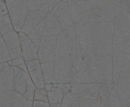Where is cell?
<instances>
[{
	"instance_id": "1",
	"label": "cell",
	"mask_w": 130,
	"mask_h": 107,
	"mask_svg": "<svg viewBox=\"0 0 130 107\" xmlns=\"http://www.w3.org/2000/svg\"><path fill=\"white\" fill-rule=\"evenodd\" d=\"M113 37L87 44L81 64L76 66V76L72 83L112 84Z\"/></svg>"
},
{
	"instance_id": "2",
	"label": "cell",
	"mask_w": 130,
	"mask_h": 107,
	"mask_svg": "<svg viewBox=\"0 0 130 107\" xmlns=\"http://www.w3.org/2000/svg\"><path fill=\"white\" fill-rule=\"evenodd\" d=\"M71 90L64 96L62 107H106L112 91V84H70Z\"/></svg>"
},
{
	"instance_id": "3",
	"label": "cell",
	"mask_w": 130,
	"mask_h": 107,
	"mask_svg": "<svg viewBox=\"0 0 130 107\" xmlns=\"http://www.w3.org/2000/svg\"><path fill=\"white\" fill-rule=\"evenodd\" d=\"M76 76V70L70 55H55L52 84H71Z\"/></svg>"
},
{
	"instance_id": "4",
	"label": "cell",
	"mask_w": 130,
	"mask_h": 107,
	"mask_svg": "<svg viewBox=\"0 0 130 107\" xmlns=\"http://www.w3.org/2000/svg\"><path fill=\"white\" fill-rule=\"evenodd\" d=\"M14 81L13 91L22 95L28 100L33 101L34 91L36 89L29 74L20 69L13 66Z\"/></svg>"
},
{
	"instance_id": "5",
	"label": "cell",
	"mask_w": 130,
	"mask_h": 107,
	"mask_svg": "<svg viewBox=\"0 0 130 107\" xmlns=\"http://www.w3.org/2000/svg\"><path fill=\"white\" fill-rule=\"evenodd\" d=\"M8 15L14 30L20 32L24 25L27 13V1H6Z\"/></svg>"
},
{
	"instance_id": "6",
	"label": "cell",
	"mask_w": 130,
	"mask_h": 107,
	"mask_svg": "<svg viewBox=\"0 0 130 107\" xmlns=\"http://www.w3.org/2000/svg\"><path fill=\"white\" fill-rule=\"evenodd\" d=\"M120 1H89L91 10L103 22H114L116 6Z\"/></svg>"
},
{
	"instance_id": "7",
	"label": "cell",
	"mask_w": 130,
	"mask_h": 107,
	"mask_svg": "<svg viewBox=\"0 0 130 107\" xmlns=\"http://www.w3.org/2000/svg\"><path fill=\"white\" fill-rule=\"evenodd\" d=\"M57 36H43L41 39L38 58L40 63L54 60Z\"/></svg>"
},
{
	"instance_id": "8",
	"label": "cell",
	"mask_w": 130,
	"mask_h": 107,
	"mask_svg": "<svg viewBox=\"0 0 130 107\" xmlns=\"http://www.w3.org/2000/svg\"><path fill=\"white\" fill-rule=\"evenodd\" d=\"M11 60L23 57L20 38L15 30L8 32L2 35Z\"/></svg>"
},
{
	"instance_id": "9",
	"label": "cell",
	"mask_w": 130,
	"mask_h": 107,
	"mask_svg": "<svg viewBox=\"0 0 130 107\" xmlns=\"http://www.w3.org/2000/svg\"><path fill=\"white\" fill-rule=\"evenodd\" d=\"M20 41L22 56L25 61L38 59V49L27 35L23 33H18Z\"/></svg>"
},
{
	"instance_id": "10",
	"label": "cell",
	"mask_w": 130,
	"mask_h": 107,
	"mask_svg": "<svg viewBox=\"0 0 130 107\" xmlns=\"http://www.w3.org/2000/svg\"><path fill=\"white\" fill-rule=\"evenodd\" d=\"M25 62L28 74L36 88L45 89V82L39 60L36 59Z\"/></svg>"
},
{
	"instance_id": "11",
	"label": "cell",
	"mask_w": 130,
	"mask_h": 107,
	"mask_svg": "<svg viewBox=\"0 0 130 107\" xmlns=\"http://www.w3.org/2000/svg\"><path fill=\"white\" fill-rule=\"evenodd\" d=\"M113 70L112 85H115L119 77L125 74L130 73V60L113 54Z\"/></svg>"
},
{
	"instance_id": "12",
	"label": "cell",
	"mask_w": 130,
	"mask_h": 107,
	"mask_svg": "<svg viewBox=\"0 0 130 107\" xmlns=\"http://www.w3.org/2000/svg\"><path fill=\"white\" fill-rule=\"evenodd\" d=\"M46 15L40 10L28 11L25 23L20 32L28 35L33 29L45 17Z\"/></svg>"
},
{
	"instance_id": "13",
	"label": "cell",
	"mask_w": 130,
	"mask_h": 107,
	"mask_svg": "<svg viewBox=\"0 0 130 107\" xmlns=\"http://www.w3.org/2000/svg\"><path fill=\"white\" fill-rule=\"evenodd\" d=\"M130 41L118 36L113 35V54L130 60Z\"/></svg>"
},
{
	"instance_id": "14",
	"label": "cell",
	"mask_w": 130,
	"mask_h": 107,
	"mask_svg": "<svg viewBox=\"0 0 130 107\" xmlns=\"http://www.w3.org/2000/svg\"><path fill=\"white\" fill-rule=\"evenodd\" d=\"M62 31L57 18L52 12L48 13L45 17L43 36H57Z\"/></svg>"
},
{
	"instance_id": "15",
	"label": "cell",
	"mask_w": 130,
	"mask_h": 107,
	"mask_svg": "<svg viewBox=\"0 0 130 107\" xmlns=\"http://www.w3.org/2000/svg\"><path fill=\"white\" fill-rule=\"evenodd\" d=\"M69 11L73 20V23L79 22L87 23L89 22L90 11L86 12L81 7L72 1H68Z\"/></svg>"
},
{
	"instance_id": "16",
	"label": "cell",
	"mask_w": 130,
	"mask_h": 107,
	"mask_svg": "<svg viewBox=\"0 0 130 107\" xmlns=\"http://www.w3.org/2000/svg\"><path fill=\"white\" fill-rule=\"evenodd\" d=\"M86 41L87 44L101 41L100 23L88 22L84 25Z\"/></svg>"
},
{
	"instance_id": "17",
	"label": "cell",
	"mask_w": 130,
	"mask_h": 107,
	"mask_svg": "<svg viewBox=\"0 0 130 107\" xmlns=\"http://www.w3.org/2000/svg\"><path fill=\"white\" fill-rule=\"evenodd\" d=\"M63 33L67 40L69 46L71 49V53L70 55L73 64L75 68L76 64V40L75 34L74 26L71 27L63 30Z\"/></svg>"
},
{
	"instance_id": "18",
	"label": "cell",
	"mask_w": 130,
	"mask_h": 107,
	"mask_svg": "<svg viewBox=\"0 0 130 107\" xmlns=\"http://www.w3.org/2000/svg\"><path fill=\"white\" fill-rule=\"evenodd\" d=\"M85 23L79 22L74 23L76 40V48L79 49H85L87 44L86 41L84 25Z\"/></svg>"
},
{
	"instance_id": "19",
	"label": "cell",
	"mask_w": 130,
	"mask_h": 107,
	"mask_svg": "<svg viewBox=\"0 0 130 107\" xmlns=\"http://www.w3.org/2000/svg\"><path fill=\"white\" fill-rule=\"evenodd\" d=\"M130 13L122 8L118 14L115 15L114 30L130 27Z\"/></svg>"
},
{
	"instance_id": "20",
	"label": "cell",
	"mask_w": 130,
	"mask_h": 107,
	"mask_svg": "<svg viewBox=\"0 0 130 107\" xmlns=\"http://www.w3.org/2000/svg\"><path fill=\"white\" fill-rule=\"evenodd\" d=\"M71 49L69 46L63 31L57 35L55 55H70Z\"/></svg>"
},
{
	"instance_id": "21",
	"label": "cell",
	"mask_w": 130,
	"mask_h": 107,
	"mask_svg": "<svg viewBox=\"0 0 130 107\" xmlns=\"http://www.w3.org/2000/svg\"><path fill=\"white\" fill-rule=\"evenodd\" d=\"M45 84H52L54 72V60L40 63Z\"/></svg>"
},
{
	"instance_id": "22",
	"label": "cell",
	"mask_w": 130,
	"mask_h": 107,
	"mask_svg": "<svg viewBox=\"0 0 130 107\" xmlns=\"http://www.w3.org/2000/svg\"><path fill=\"white\" fill-rule=\"evenodd\" d=\"M45 20V18L27 35L28 37L36 46L38 49L40 46L41 39L43 36Z\"/></svg>"
},
{
	"instance_id": "23",
	"label": "cell",
	"mask_w": 130,
	"mask_h": 107,
	"mask_svg": "<svg viewBox=\"0 0 130 107\" xmlns=\"http://www.w3.org/2000/svg\"><path fill=\"white\" fill-rule=\"evenodd\" d=\"M47 94L49 105L53 106L62 103L64 97L60 88L53 86L50 90L47 91Z\"/></svg>"
},
{
	"instance_id": "24",
	"label": "cell",
	"mask_w": 130,
	"mask_h": 107,
	"mask_svg": "<svg viewBox=\"0 0 130 107\" xmlns=\"http://www.w3.org/2000/svg\"><path fill=\"white\" fill-rule=\"evenodd\" d=\"M101 40H104L113 36L114 22H104L100 23Z\"/></svg>"
},
{
	"instance_id": "25",
	"label": "cell",
	"mask_w": 130,
	"mask_h": 107,
	"mask_svg": "<svg viewBox=\"0 0 130 107\" xmlns=\"http://www.w3.org/2000/svg\"><path fill=\"white\" fill-rule=\"evenodd\" d=\"M13 30L14 29L8 14L0 17V32L2 36Z\"/></svg>"
},
{
	"instance_id": "26",
	"label": "cell",
	"mask_w": 130,
	"mask_h": 107,
	"mask_svg": "<svg viewBox=\"0 0 130 107\" xmlns=\"http://www.w3.org/2000/svg\"><path fill=\"white\" fill-rule=\"evenodd\" d=\"M57 18L63 31L73 26L74 24L69 11L60 15Z\"/></svg>"
},
{
	"instance_id": "27",
	"label": "cell",
	"mask_w": 130,
	"mask_h": 107,
	"mask_svg": "<svg viewBox=\"0 0 130 107\" xmlns=\"http://www.w3.org/2000/svg\"><path fill=\"white\" fill-rule=\"evenodd\" d=\"M68 1H62L57 4L52 10V12L56 17H58L63 13L69 12Z\"/></svg>"
},
{
	"instance_id": "28",
	"label": "cell",
	"mask_w": 130,
	"mask_h": 107,
	"mask_svg": "<svg viewBox=\"0 0 130 107\" xmlns=\"http://www.w3.org/2000/svg\"><path fill=\"white\" fill-rule=\"evenodd\" d=\"M11 60L8 50L3 37L0 39V64Z\"/></svg>"
},
{
	"instance_id": "29",
	"label": "cell",
	"mask_w": 130,
	"mask_h": 107,
	"mask_svg": "<svg viewBox=\"0 0 130 107\" xmlns=\"http://www.w3.org/2000/svg\"><path fill=\"white\" fill-rule=\"evenodd\" d=\"M7 63L10 66H15L20 69L22 70L28 74L27 68L25 62L23 57L14 59L7 62Z\"/></svg>"
},
{
	"instance_id": "30",
	"label": "cell",
	"mask_w": 130,
	"mask_h": 107,
	"mask_svg": "<svg viewBox=\"0 0 130 107\" xmlns=\"http://www.w3.org/2000/svg\"><path fill=\"white\" fill-rule=\"evenodd\" d=\"M34 100L43 101L48 103L47 92L45 90L36 88L34 91Z\"/></svg>"
},
{
	"instance_id": "31",
	"label": "cell",
	"mask_w": 130,
	"mask_h": 107,
	"mask_svg": "<svg viewBox=\"0 0 130 107\" xmlns=\"http://www.w3.org/2000/svg\"><path fill=\"white\" fill-rule=\"evenodd\" d=\"M28 11H37L40 9L41 1H27Z\"/></svg>"
},
{
	"instance_id": "32",
	"label": "cell",
	"mask_w": 130,
	"mask_h": 107,
	"mask_svg": "<svg viewBox=\"0 0 130 107\" xmlns=\"http://www.w3.org/2000/svg\"><path fill=\"white\" fill-rule=\"evenodd\" d=\"M54 87H58L60 88L63 92V95L65 96L71 90V85L70 83L52 84Z\"/></svg>"
},
{
	"instance_id": "33",
	"label": "cell",
	"mask_w": 130,
	"mask_h": 107,
	"mask_svg": "<svg viewBox=\"0 0 130 107\" xmlns=\"http://www.w3.org/2000/svg\"><path fill=\"white\" fill-rule=\"evenodd\" d=\"M74 3H75L76 5L81 7L83 10H85L86 12H88V11L91 10L90 6L88 1H72Z\"/></svg>"
},
{
	"instance_id": "34",
	"label": "cell",
	"mask_w": 130,
	"mask_h": 107,
	"mask_svg": "<svg viewBox=\"0 0 130 107\" xmlns=\"http://www.w3.org/2000/svg\"><path fill=\"white\" fill-rule=\"evenodd\" d=\"M49 1H41V6L40 10L46 15L48 13Z\"/></svg>"
},
{
	"instance_id": "35",
	"label": "cell",
	"mask_w": 130,
	"mask_h": 107,
	"mask_svg": "<svg viewBox=\"0 0 130 107\" xmlns=\"http://www.w3.org/2000/svg\"><path fill=\"white\" fill-rule=\"evenodd\" d=\"M8 14V10L6 5L5 1H0V17Z\"/></svg>"
},
{
	"instance_id": "36",
	"label": "cell",
	"mask_w": 130,
	"mask_h": 107,
	"mask_svg": "<svg viewBox=\"0 0 130 107\" xmlns=\"http://www.w3.org/2000/svg\"><path fill=\"white\" fill-rule=\"evenodd\" d=\"M32 107H50V105L46 102L33 100Z\"/></svg>"
},
{
	"instance_id": "37",
	"label": "cell",
	"mask_w": 130,
	"mask_h": 107,
	"mask_svg": "<svg viewBox=\"0 0 130 107\" xmlns=\"http://www.w3.org/2000/svg\"><path fill=\"white\" fill-rule=\"evenodd\" d=\"M121 1V6L122 8L130 13V1Z\"/></svg>"
},
{
	"instance_id": "38",
	"label": "cell",
	"mask_w": 130,
	"mask_h": 107,
	"mask_svg": "<svg viewBox=\"0 0 130 107\" xmlns=\"http://www.w3.org/2000/svg\"><path fill=\"white\" fill-rule=\"evenodd\" d=\"M60 1H49L48 13L51 12L56 6L61 2Z\"/></svg>"
},
{
	"instance_id": "39",
	"label": "cell",
	"mask_w": 130,
	"mask_h": 107,
	"mask_svg": "<svg viewBox=\"0 0 130 107\" xmlns=\"http://www.w3.org/2000/svg\"><path fill=\"white\" fill-rule=\"evenodd\" d=\"M52 87H53V85L52 84H45V89L47 92L50 90L52 89Z\"/></svg>"
},
{
	"instance_id": "40",
	"label": "cell",
	"mask_w": 130,
	"mask_h": 107,
	"mask_svg": "<svg viewBox=\"0 0 130 107\" xmlns=\"http://www.w3.org/2000/svg\"><path fill=\"white\" fill-rule=\"evenodd\" d=\"M50 107H62V103H60L59 104H57L55 106H52L50 105Z\"/></svg>"
},
{
	"instance_id": "41",
	"label": "cell",
	"mask_w": 130,
	"mask_h": 107,
	"mask_svg": "<svg viewBox=\"0 0 130 107\" xmlns=\"http://www.w3.org/2000/svg\"></svg>"
}]
</instances>
